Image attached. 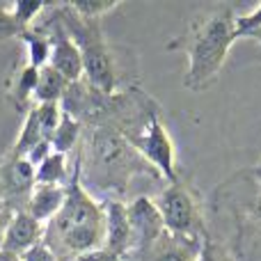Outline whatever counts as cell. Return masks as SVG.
Wrapping results in <instances>:
<instances>
[{
    "mask_svg": "<svg viewBox=\"0 0 261 261\" xmlns=\"http://www.w3.org/2000/svg\"><path fill=\"white\" fill-rule=\"evenodd\" d=\"M236 39V12L231 5L220 3L197 14L181 41L172 44L188 58L184 85L193 92L213 85Z\"/></svg>",
    "mask_w": 261,
    "mask_h": 261,
    "instance_id": "cell-1",
    "label": "cell"
},
{
    "mask_svg": "<svg viewBox=\"0 0 261 261\" xmlns=\"http://www.w3.org/2000/svg\"><path fill=\"white\" fill-rule=\"evenodd\" d=\"M64 204L58 216L46 225L44 241L60 261L101 248L106 229V211L81 184V161L73 167L71 181L64 186Z\"/></svg>",
    "mask_w": 261,
    "mask_h": 261,
    "instance_id": "cell-2",
    "label": "cell"
},
{
    "mask_svg": "<svg viewBox=\"0 0 261 261\" xmlns=\"http://www.w3.org/2000/svg\"><path fill=\"white\" fill-rule=\"evenodd\" d=\"M44 9H46V3H9V12L16 18L18 28L23 32L35 25L39 14H44Z\"/></svg>",
    "mask_w": 261,
    "mask_h": 261,
    "instance_id": "cell-19",
    "label": "cell"
},
{
    "mask_svg": "<svg viewBox=\"0 0 261 261\" xmlns=\"http://www.w3.org/2000/svg\"><path fill=\"white\" fill-rule=\"evenodd\" d=\"M41 142H48V140H46L44 133H41L35 108H30L25 115V122H23L21 133H18V138H16V144H14V149L9 151V158H28L32 149L39 147Z\"/></svg>",
    "mask_w": 261,
    "mask_h": 261,
    "instance_id": "cell-14",
    "label": "cell"
},
{
    "mask_svg": "<svg viewBox=\"0 0 261 261\" xmlns=\"http://www.w3.org/2000/svg\"><path fill=\"white\" fill-rule=\"evenodd\" d=\"M35 186H67V156L50 151L37 165Z\"/></svg>",
    "mask_w": 261,
    "mask_h": 261,
    "instance_id": "cell-15",
    "label": "cell"
},
{
    "mask_svg": "<svg viewBox=\"0 0 261 261\" xmlns=\"http://www.w3.org/2000/svg\"><path fill=\"white\" fill-rule=\"evenodd\" d=\"M18 39L25 44V50H28L25 64H30V67H35V69H41L48 64V55H50L48 35H44V32L37 30V28H28L25 32H21Z\"/></svg>",
    "mask_w": 261,
    "mask_h": 261,
    "instance_id": "cell-17",
    "label": "cell"
},
{
    "mask_svg": "<svg viewBox=\"0 0 261 261\" xmlns=\"http://www.w3.org/2000/svg\"><path fill=\"white\" fill-rule=\"evenodd\" d=\"M37 76H39V69L25 64L9 83V101L14 103V108L18 113H28V106H30L32 96H35Z\"/></svg>",
    "mask_w": 261,
    "mask_h": 261,
    "instance_id": "cell-13",
    "label": "cell"
},
{
    "mask_svg": "<svg viewBox=\"0 0 261 261\" xmlns=\"http://www.w3.org/2000/svg\"><path fill=\"white\" fill-rule=\"evenodd\" d=\"M21 28H18L16 18L9 12V5H0V44L14 37H21Z\"/></svg>",
    "mask_w": 261,
    "mask_h": 261,
    "instance_id": "cell-23",
    "label": "cell"
},
{
    "mask_svg": "<svg viewBox=\"0 0 261 261\" xmlns=\"http://www.w3.org/2000/svg\"><path fill=\"white\" fill-rule=\"evenodd\" d=\"M103 211H106L103 248L122 261V259L128 257L130 248H133V236H130L126 204L119 202V199H110V202H106Z\"/></svg>",
    "mask_w": 261,
    "mask_h": 261,
    "instance_id": "cell-8",
    "label": "cell"
},
{
    "mask_svg": "<svg viewBox=\"0 0 261 261\" xmlns=\"http://www.w3.org/2000/svg\"><path fill=\"white\" fill-rule=\"evenodd\" d=\"M81 126H83L81 119L62 110V117H60L58 128H55L53 135H50V151H58V153H64V156H67V151H71V149L76 147L78 138H81Z\"/></svg>",
    "mask_w": 261,
    "mask_h": 261,
    "instance_id": "cell-16",
    "label": "cell"
},
{
    "mask_svg": "<svg viewBox=\"0 0 261 261\" xmlns=\"http://www.w3.org/2000/svg\"><path fill=\"white\" fill-rule=\"evenodd\" d=\"M161 211L163 227L167 234L184 236V239H206V227H204V213L197 195L181 184L179 179L161 190L158 199H153Z\"/></svg>",
    "mask_w": 261,
    "mask_h": 261,
    "instance_id": "cell-5",
    "label": "cell"
},
{
    "mask_svg": "<svg viewBox=\"0 0 261 261\" xmlns=\"http://www.w3.org/2000/svg\"><path fill=\"white\" fill-rule=\"evenodd\" d=\"M0 261H21V257H18V254L7 252V250H0Z\"/></svg>",
    "mask_w": 261,
    "mask_h": 261,
    "instance_id": "cell-28",
    "label": "cell"
},
{
    "mask_svg": "<svg viewBox=\"0 0 261 261\" xmlns=\"http://www.w3.org/2000/svg\"><path fill=\"white\" fill-rule=\"evenodd\" d=\"M128 211V225L130 236H133V248H130L128 261H140L144 254L151 250V245L163 236L165 227H163V218L158 211L156 202L151 197H135L130 204H126Z\"/></svg>",
    "mask_w": 261,
    "mask_h": 261,
    "instance_id": "cell-7",
    "label": "cell"
},
{
    "mask_svg": "<svg viewBox=\"0 0 261 261\" xmlns=\"http://www.w3.org/2000/svg\"><path fill=\"white\" fill-rule=\"evenodd\" d=\"M87 156H90V170L101 172L99 181H103L101 186L106 188H119V184L126 186L130 172H142L149 165L122 130H113L108 126H101L92 133Z\"/></svg>",
    "mask_w": 261,
    "mask_h": 261,
    "instance_id": "cell-4",
    "label": "cell"
},
{
    "mask_svg": "<svg viewBox=\"0 0 261 261\" xmlns=\"http://www.w3.org/2000/svg\"><path fill=\"white\" fill-rule=\"evenodd\" d=\"M252 174H254V179H257V184H259V188H261V161H259V165L254 167Z\"/></svg>",
    "mask_w": 261,
    "mask_h": 261,
    "instance_id": "cell-29",
    "label": "cell"
},
{
    "mask_svg": "<svg viewBox=\"0 0 261 261\" xmlns=\"http://www.w3.org/2000/svg\"><path fill=\"white\" fill-rule=\"evenodd\" d=\"M76 16L87 18V21H99L103 14L113 12L119 7V3H106V0H73V3H64Z\"/></svg>",
    "mask_w": 261,
    "mask_h": 261,
    "instance_id": "cell-18",
    "label": "cell"
},
{
    "mask_svg": "<svg viewBox=\"0 0 261 261\" xmlns=\"http://www.w3.org/2000/svg\"><path fill=\"white\" fill-rule=\"evenodd\" d=\"M248 213H250V218H252V222L257 225V229L261 231V188H259V195L252 199V204H250Z\"/></svg>",
    "mask_w": 261,
    "mask_h": 261,
    "instance_id": "cell-27",
    "label": "cell"
},
{
    "mask_svg": "<svg viewBox=\"0 0 261 261\" xmlns=\"http://www.w3.org/2000/svg\"><path fill=\"white\" fill-rule=\"evenodd\" d=\"M0 206H3V181H0Z\"/></svg>",
    "mask_w": 261,
    "mask_h": 261,
    "instance_id": "cell-31",
    "label": "cell"
},
{
    "mask_svg": "<svg viewBox=\"0 0 261 261\" xmlns=\"http://www.w3.org/2000/svg\"><path fill=\"white\" fill-rule=\"evenodd\" d=\"M12 216L14 211L7 206H0V250H3V243H5V234H7V227L12 222Z\"/></svg>",
    "mask_w": 261,
    "mask_h": 261,
    "instance_id": "cell-26",
    "label": "cell"
},
{
    "mask_svg": "<svg viewBox=\"0 0 261 261\" xmlns=\"http://www.w3.org/2000/svg\"><path fill=\"white\" fill-rule=\"evenodd\" d=\"M199 245V239H184L163 231V236L140 261H197Z\"/></svg>",
    "mask_w": 261,
    "mask_h": 261,
    "instance_id": "cell-10",
    "label": "cell"
},
{
    "mask_svg": "<svg viewBox=\"0 0 261 261\" xmlns=\"http://www.w3.org/2000/svg\"><path fill=\"white\" fill-rule=\"evenodd\" d=\"M69 85L71 83L64 81L55 69H50L48 64L39 69V76H37V85H35V96L32 99L37 103H60L67 94Z\"/></svg>",
    "mask_w": 261,
    "mask_h": 261,
    "instance_id": "cell-12",
    "label": "cell"
},
{
    "mask_svg": "<svg viewBox=\"0 0 261 261\" xmlns=\"http://www.w3.org/2000/svg\"><path fill=\"white\" fill-rule=\"evenodd\" d=\"M64 186H35L28 199L25 211L41 225H48L64 204Z\"/></svg>",
    "mask_w": 261,
    "mask_h": 261,
    "instance_id": "cell-11",
    "label": "cell"
},
{
    "mask_svg": "<svg viewBox=\"0 0 261 261\" xmlns=\"http://www.w3.org/2000/svg\"><path fill=\"white\" fill-rule=\"evenodd\" d=\"M250 39H254V41H259V44H261V28H259V30H254L252 35H250Z\"/></svg>",
    "mask_w": 261,
    "mask_h": 261,
    "instance_id": "cell-30",
    "label": "cell"
},
{
    "mask_svg": "<svg viewBox=\"0 0 261 261\" xmlns=\"http://www.w3.org/2000/svg\"><path fill=\"white\" fill-rule=\"evenodd\" d=\"M71 261H119V259L115 257V254H110L106 248H94V250H90V252L78 254V257Z\"/></svg>",
    "mask_w": 261,
    "mask_h": 261,
    "instance_id": "cell-25",
    "label": "cell"
},
{
    "mask_svg": "<svg viewBox=\"0 0 261 261\" xmlns=\"http://www.w3.org/2000/svg\"><path fill=\"white\" fill-rule=\"evenodd\" d=\"M259 28H261V5H257L250 14L236 16V37H250Z\"/></svg>",
    "mask_w": 261,
    "mask_h": 261,
    "instance_id": "cell-22",
    "label": "cell"
},
{
    "mask_svg": "<svg viewBox=\"0 0 261 261\" xmlns=\"http://www.w3.org/2000/svg\"><path fill=\"white\" fill-rule=\"evenodd\" d=\"M21 261H60L53 254V250L46 243H37L35 248H30L25 254H21Z\"/></svg>",
    "mask_w": 261,
    "mask_h": 261,
    "instance_id": "cell-24",
    "label": "cell"
},
{
    "mask_svg": "<svg viewBox=\"0 0 261 261\" xmlns=\"http://www.w3.org/2000/svg\"><path fill=\"white\" fill-rule=\"evenodd\" d=\"M35 113H37V122H39V126H41V133H44V138L50 142V135L58 128L60 117H62V106L60 103H37Z\"/></svg>",
    "mask_w": 261,
    "mask_h": 261,
    "instance_id": "cell-20",
    "label": "cell"
},
{
    "mask_svg": "<svg viewBox=\"0 0 261 261\" xmlns=\"http://www.w3.org/2000/svg\"><path fill=\"white\" fill-rule=\"evenodd\" d=\"M197 261H236V259L220 241H213L211 236H206V239H202V245H199Z\"/></svg>",
    "mask_w": 261,
    "mask_h": 261,
    "instance_id": "cell-21",
    "label": "cell"
},
{
    "mask_svg": "<svg viewBox=\"0 0 261 261\" xmlns=\"http://www.w3.org/2000/svg\"><path fill=\"white\" fill-rule=\"evenodd\" d=\"M44 229H46V225L35 220L28 211H14L12 222L7 227V234H5L3 250L21 257L30 248H35L37 243L44 241Z\"/></svg>",
    "mask_w": 261,
    "mask_h": 261,
    "instance_id": "cell-9",
    "label": "cell"
},
{
    "mask_svg": "<svg viewBox=\"0 0 261 261\" xmlns=\"http://www.w3.org/2000/svg\"><path fill=\"white\" fill-rule=\"evenodd\" d=\"M55 12L67 35L81 50L83 76L90 90L101 96H113L115 85H117V73H115V60L103 39L99 21H87V18L76 16L67 5H55Z\"/></svg>",
    "mask_w": 261,
    "mask_h": 261,
    "instance_id": "cell-3",
    "label": "cell"
},
{
    "mask_svg": "<svg viewBox=\"0 0 261 261\" xmlns=\"http://www.w3.org/2000/svg\"><path fill=\"white\" fill-rule=\"evenodd\" d=\"M126 140L133 144V149L167 181H176V149L167 133L165 124L158 117V110H151L147 115L140 133H124Z\"/></svg>",
    "mask_w": 261,
    "mask_h": 261,
    "instance_id": "cell-6",
    "label": "cell"
}]
</instances>
